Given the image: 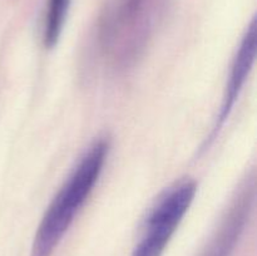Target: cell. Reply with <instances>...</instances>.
I'll list each match as a JSON object with an SVG mask.
<instances>
[{
    "instance_id": "277c9868",
    "label": "cell",
    "mask_w": 257,
    "mask_h": 256,
    "mask_svg": "<svg viewBox=\"0 0 257 256\" xmlns=\"http://www.w3.org/2000/svg\"><path fill=\"white\" fill-rule=\"evenodd\" d=\"M256 20H252L242 42H241L237 54L233 59L230 77H228L227 85H226V92L223 95L222 105H221L220 113H218L217 123H216V127L213 128V135H216L217 130L222 127V124L230 115L231 110L237 100V97L240 95L241 89L247 79L248 73L252 69L256 55Z\"/></svg>"
},
{
    "instance_id": "7a4b0ae2",
    "label": "cell",
    "mask_w": 257,
    "mask_h": 256,
    "mask_svg": "<svg viewBox=\"0 0 257 256\" xmlns=\"http://www.w3.org/2000/svg\"><path fill=\"white\" fill-rule=\"evenodd\" d=\"M197 192L195 181L185 180L166 191L146 218L132 256H162Z\"/></svg>"
},
{
    "instance_id": "3957f363",
    "label": "cell",
    "mask_w": 257,
    "mask_h": 256,
    "mask_svg": "<svg viewBox=\"0 0 257 256\" xmlns=\"http://www.w3.org/2000/svg\"><path fill=\"white\" fill-rule=\"evenodd\" d=\"M151 20L152 13L146 0H127L105 20L103 49L117 63L135 59L147 39Z\"/></svg>"
},
{
    "instance_id": "8992f818",
    "label": "cell",
    "mask_w": 257,
    "mask_h": 256,
    "mask_svg": "<svg viewBox=\"0 0 257 256\" xmlns=\"http://www.w3.org/2000/svg\"><path fill=\"white\" fill-rule=\"evenodd\" d=\"M70 0H49L45 15L43 40L45 47H54L62 34Z\"/></svg>"
},
{
    "instance_id": "5b68a950",
    "label": "cell",
    "mask_w": 257,
    "mask_h": 256,
    "mask_svg": "<svg viewBox=\"0 0 257 256\" xmlns=\"http://www.w3.org/2000/svg\"><path fill=\"white\" fill-rule=\"evenodd\" d=\"M243 200L236 203L233 210L228 213L227 218L218 232L207 246L202 256H230L242 231L246 218V210L248 208V200L243 196Z\"/></svg>"
},
{
    "instance_id": "6da1fadb",
    "label": "cell",
    "mask_w": 257,
    "mask_h": 256,
    "mask_svg": "<svg viewBox=\"0 0 257 256\" xmlns=\"http://www.w3.org/2000/svg\"><path fill=\"white\" fill-rule=\"evenodd\" d=\"M108 151L107 141L99 140L84 153L45 211L35 232L30 256L53 255L99 180Z\"/></svg>"
}]
</instances>
